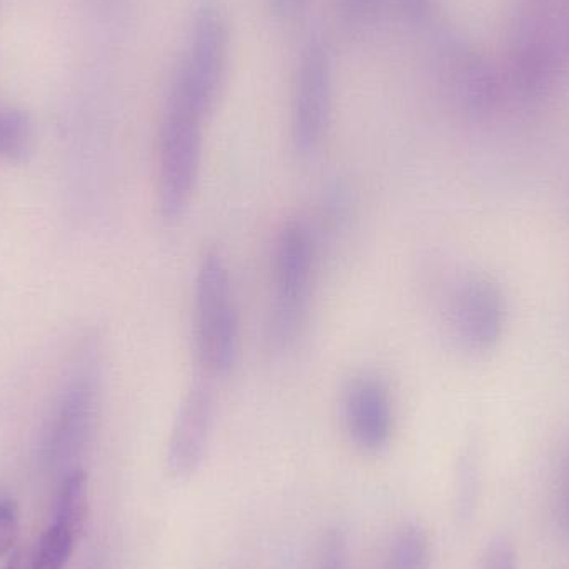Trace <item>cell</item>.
<instances>
[{
	"label": "cell",
	"instance_id": "1",
	"mask_svg": "<svg viewBox=\"0 0 569 569\" xmlns=\"http://www.w3.org/2000/svg\"><path fill=\"white\" fill-rule=\"evenodd\" d=\"M507 49L511 86L525 97L550 92L569 73V0H517Z\"/></svg>",
	"mask_w": 569,
	"mask_h": 569
},
{
	"label": "cell",
	"instance_id": "2",
	"mask_svg": "<svg viewBox=\"0 0 569 569\" xmlns=\"http://www.w3.org/2000/svg\"><path fill=\"white\" fill-rule=\"evenodd\" d=\"M232 30L220 0H199L190 22L189 40L173 73L170 93L206 119L219 106L229 77Z\"/></svg>",
	"mask_w": 569,
	"mask_h": 569
},
{
	"label": "cell",
	"instance_id": "3",
	"mask_svg": "<svg viewBox=\"0 0 569 569\" xmlns=\"http://www.w3.org/2000/svg\"><path fill=\"white\" fill-rule=\"evenodd\" d=\"M197 358L210 377H226L239 358V318L226 260L210 250L200 260L193 290Z\"/></svg>",
	"mask_w": 569,
	"mask_h": 569
},
{
	"label": "cell",
	"instance_id": "4",
	"mask_svg": "<svg viewBox=\"0 0 569 569\" xmlns=\"http://www.w3.org/2000/svg\"><path fill=\"white\" fill-rule=\"evenodd\" d=\"M317 272V239L313 230L291 220L277 239L273 253L272 310L269 338L283 350L300 337L308 317Z\"/></svg>",
	"mask_w": 569,
	"mask_h": 569
},
{
	"label": "cell",
	"instance_id": "5",
	"mask_svg": "<svg viewBox=\"0 0 569 569\" xmlns=\"http://www.w3.org/2000/svg\"><path fill=\"white\" fill-rule=\"evenodd\" d=\"M206 117L169 92L159 129L157 196L163 219L177 220L187 212L202 167Z\"/></svg>",
	"mask_w": 569,
	"mask_h": 569
},
{
	"label": "cell",
	"instance_id": "6",
	"mask_svg": "<svg viewBox=\"0 0 569 569\" xmlns=\"http://www.w3.org/2000/svg\"><path fill=\"white\" fill-rule=\"evenodd\" d=\"M431 52L435 73L461 112L483 119L498 109L503 82L473 43L458 33L441 32L435 37Z\"/></svg>",
	"mask_w": 569,
	"mask_h": 569
},
{
	"label": "cell",
	"instance_id": "7",
	"mask_svg": "<svg viewBox=\"0 0 569 569\" xmlns=\"http://www.w3.org/2000/svg\"><path fill=\"white\" fill-rule=\"evenodd\" d=\"M333 90V52L323 40H313L301 52L291 89L290 137L300 156H311L323 143L331 122Z\"/></svg>",
	"mask_w": 569,
	"mask_h": 569
},
{
	"label": "cell",
	"instance_id": "8",
	"mask_svg": "<svg viewBox=\"0 0 569 569\" xmlns=\"http://www.w3.org/2000/svg\"><path fill=\"white\" fill-rule=\"evenodd\" d=\"M99 415V378L90 368L76 371L57 397L46 435L50 461H67L89 445Z\"/></svg>",
	"mask_w": 569,
	"mask_h": 569
},
{
	"label": "cell",
	"instance_id": "9",
	"mask_svg": "<svg viewBox=\"0 0 569 569\" xmlns=\"http://www.w3.org/2000/svg\"><path fill=\"white\" fill-rule=\"evenodd\" d=\"M216 393L203 381L193 385L183 398L167 445V468L176 480H187L202 467L216 425Z\"/></svg>",
	"mask_w": 569,
	"mask_h": 569
},
{
	"label": "cell",
	"instance_id": "10",
	"mask_svg": "<svg viewBox=\"0 0 569 569\" xmlns=\"http://www.w3.org/2000/svg\"><path fill=\"white\" fill-rule=\"evenodd\" d=\"M345 430L365 453H380L390 445L395 430L393 400L383 380L361 375L345 388Z\"/></svg>",
	"mask_w": 569,
	"mask_h": 569
},
{
	"label": "cell",
	"instance_id": "11",
	"mask_svg": "<svg viewBox=\"0 0 569 569\" xmlns=\"http://www.w3.org/2000/svg\"><path fill=\"white\" fill-rule=\"evenodd\" d=\"M450 325L461 347L487 351L503 333L505 301L497 283L481 277L468 279L451 298Z\"/></svg>",
	"mask_w": 569,
	"mask_h": 569
},
{
	"label": "cell",
	"instance_id": "12",
	"mask_svg": "<svg viewBox=\"0 0 569 569\" xmlns=\"http://www.w3.org/2000/svg\"><path fill=\"white\" fill-rule=\"evenodd\" d=\"M433 543L430 533L418 521L401 525L391 535L381 569H431Z\"/></svg>",
	"mask_w": 569,
	"mask_h": 569
},
{
	"label": "cell",
	"instance_id": "13",
	"mask_svg": "<svg viewBox=\"0 0 569 569\" xmlns=\"http://www.w3.org/2000/svg\"><path fill=\"white\" fill-rule=\"evenodd\" d=\"M89 511V491H87L86 471L76 468L67 475L57 501L56 523L67 528L70 533L79 537L86 527Z\"/></svg>",
	"mask_w": 569,
	"mask_h": 569
},
{
	"label": "cell",
	"instance_id": "14",
	"mask_svg": "<svg viewBox=\"0 0 569 569\" xmlns=\"http://www.w3.org/2000/svg\"><path fill=\"white\" fill-rule=\"evenodd\" d=\"M77 537L67 528L53 523L40 537L32 553L26 555V569H63L69 563Z\"/></svg>",
	"mask_w": 569,
	"mask_h": 569
},
{
	"label": "cell",
	"instance_id": "15",
	"mask_svg": "<svg viewBox=\"0 0 569 569\" xmlns=\"http://www.w3.org/2000/svg\"><path fill=\"white\" fill-rule=\"evenodd\" d=\"M30 150V126L26 117L12 110H0V157L22 162Z\"/></svg>",
	"mask_w": 569,
	"mask_h": 569
},
{
	"label": "cell",
	"instance_id": "16",
	"mask_svg": "<svg viewBox=\"0 0 569 569\" xmlns=\"http://www.w3.org/2000/svg\"><path fill=\"white\" fill-rule=\"evenodd\" d=\"M478 501H480V470L475 457L467 455L458 468L457 498H455V510L461 523H467L475 517Z\"/></svg>",
	"mask_w": 569,
	"mask_h": 569
},
{
	"label": "cell",
	"instance_id": "17",
	"mask_svg": "<svg viewBox=\"0 0 569 569\" xmlns=\"http://www.w3.org/2000/svg\"><path fill=\"white\" fill-rule=\"evenodd\" d=\"M383 0H335V9L345 26L363 30L373 26L380 16Z\"/></svg>",
	"mask_w": 569,
	"mask_h": 569
},
{
	"label": "cell",
	"instance_id": "18",
	"mask_svg": "<svg viewBox=\"0 0 569 569\" xmlns=\"http://www.w3.org/2000/svg\"><path fill=\"white\" fill-rule=\"evenodd\" d=\"M318 569H353L351 568L347 535L338 528L328 531L323 543H321Z\"/></svg>",
	"mask_w": 569,
	"mask_h": 569
},
{
	"label": "cell",
	"instance_id": "19",
	"mask_svg": "<svg viewBox=\"0 0 569 569\" xmlns=\"http://www.w3.org/2000/svg\"><path fill=\"white\" fill-rule=\"evenodd\" d=\"M480 569H520L513 541L507 537L493 538L485 550Z\"/></svg>",
	"mask_w": 569,
	"mask_h": 569
},
{
	"label": "cell",
	"instance_id": "20",
	"mask_svg": "<svg viewBox=\"0 0 569 569\" xmlns=\"http://www.w3.org/2000/svg\"><path fill=\"white\" fill-rule=\"evenodd\" d=\"M19 537V510L10 500H0V557L12 550Z\"/></svg>",
	"mask_w": 569,
	"mask_h": 569
},
{
	"label": "cell",
	"instance_id": "21",
	"mask_svg": "<svg viewBox=\"0 0 569 569\" xmlns=\"http://www.w3.org/2000/svg\"><path fill=\"white\" fill-rule=\"evenodd\" d=\"M401 13L411 22H425L433 12L437 0H397Z\"/></svg>",
	"mask_w": 569,
	"mask_h": 569
},
{
	"label": "cell",
	"instance_id": "22",
	"mask_svg": "<svg viewBox=\"0 0 569 569\" xmlns=\"http://www.w3.org/2000/svg\"><path fill=\"white\" fill-rule=\"evenodd\" d=\"M303 3L305 0H270L273 12H276L277 16L284 17V19L295 16L298 10H301Z\"/></svg>",
	"mask_w": 569,
	"mask_h": 569
},
{
	"label": "cell",
	"instance_id": "23",
	"mask_svg": "<svg viewBox=\"0 0 569 569\" xmlns=\"http://www.w3.org/2000/svg\"><path fill=\"white\" fill-rule=\"evenodd\" d=\"M3 569H26V555L16 553L9 561H7Z\"/></svg>",
	"mask_w": 569,
	"mask_h": 569
}]
</instances>
